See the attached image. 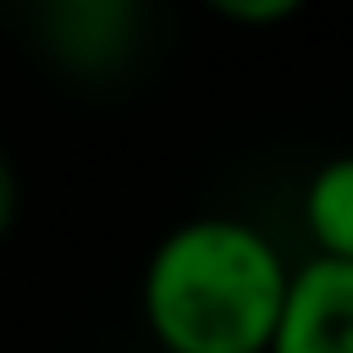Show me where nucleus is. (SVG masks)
Returning a JSON list of instances; mask_svg holds the SVG:
<instances>
[{"label":"nucleus","mask_w":353,"mask_h":353,"mask_svg":"<svg viewBox=\"0 0 353 353\" xmlns=\"http://www.w3.org/2000/svg\"><path fill=\"white\" fill-rule=\"evenodd\" d=\"M292 265L243 215H188L143 259L138 309L160 353H265Z\"/></svg>","instance_id":"obj_1"},{"label":"nucleus","mask_w":353,"mask_h":353,"mask_svg":"<svg viewBox=\"0 0 353 353\" xmlns=\"http://www.w3.org/2000/svg\"><path fill=\"white\" fill-rule=\"evenodd\" d=\"M33 39L61 72L110 83L143 55L149 17L132 0H55L33 11Z\"/></svg>","instance_id":"obj_2"},{"label":"nucleus","mask_w":353,"mask_h":353,"mask_svg":"<svg viewBox=\"0 0 353 353\" xmlns=\"http://www.w3.org/2000/svg\"><path fill=\"white\" fill-rule=\"evenodd\" d=\"M265 353H353V265L314 254L292 265Z\"/></svg>","instance_id":"obj_3"},{"label":"nucleus","mask_w":353,"mask_h":353,"mask_svg":"<svg viewBox=\"0 0 353 353\" xmlns=\"http://www.w3.org/2000/svg\"><path fill=\"white\" fill-rule=\"evenodd\" d=\"M303 232L314 259H342L353 265V149L320 160L303 182Z\"/></svg>","instance_id":"obj_4"},{"label":"nucleus","mask_w":353,"mask_h":353,"mask_svg":"<svg viewBox=\"0 0 353 353\" xmlns=\"http://www.w3.org/2000/svg\"><path fill=\"white\" fill-rule=\"evenodd\" d=\"M221 22H243V28H270V22H292L298 0H215L210 6Z\"/></svg>","instance_id":"obj_5"},{"label":"nucleus","mask_w":353,"mask_h":353,"mask_svg":"<svg viewBox=\"0 0 353 353\" xmlns=\"http://www.w3.org/2000/svg\"><path fill=\"white\" fill-rule=\"evenodd\" d=\"M17 210H22V176H17V160H11V149L0 143V243L11 237V226H17Z\"/></svg>","instance_id":"obj_6"}]
</instances>
